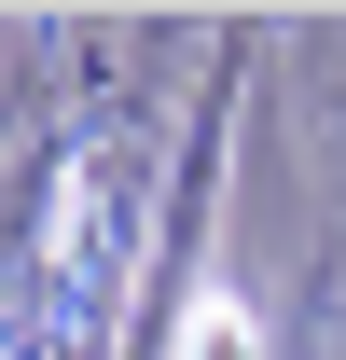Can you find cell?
Segmentation results:
<instances>
[{
	"label": "cell",
	"instance_id": "cell-1",
	"mask_svg": "<svg viewBox=\"0 0 346 360\" xmlns=\"http://www.w3.org/2000/svg\"><path fill=\"white\" fill-rule=\"evenodd\" d=\"M180 360H263L250 305H236V291H194V319H180Z\"/></svg>",
	"mask_w": 346,
	"mask_h": 360
}]
</instances>
